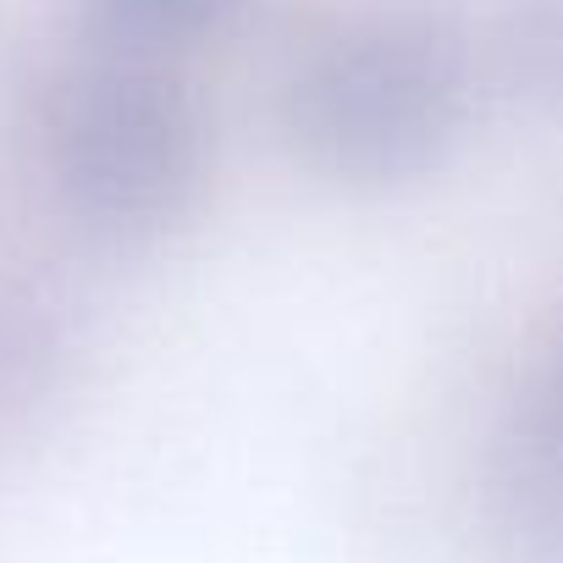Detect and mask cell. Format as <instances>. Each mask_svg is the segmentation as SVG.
<instances>
[{"label": "cell", "instance_id": "cell-1", "mask_svg": "<svg viewBox=\"0 0 563 563\" xmlns=\"http://www.w3.org/2000/svg\"><path fill=\"white\" fill-rule=\"evenodd\" d=\"M470 117L459 40L426 12H354L316 34L282 84L299 161L343 188H398L442 166Z\"/></svg>", "mask_w": 563, "mask_h": 563}, {"label": "cell", "instance_id": "cell-2", "mask_svg": "<svg viewBox=\"0 0 563 563\" xmlns=\"http://www.w3.org/2000/svg\"><path fill=\"white\" fill-rule=\"evenodd\" d=\"M40 161L56 205L100 243H155L194 216L210 172V133L194 95L150 51L73 62L40 106Z\"/></svg>", "mask_w": 563, "mask_h": 563}, {"label": "cell", "instance_id": "cell-3", "mask_svg": "<svg viewBox=\"0 0 563 563\" xmlns=\"http://www.w3.org/2000/svg\"><path fill=\"white\" fill-rule=\"evenodd\" d=\"M73 371V321L51 288L0 271V426L45 409Z\"/></svg>", "mask_w": 563, "mask_h": 563}, {"label": "cell", "instance_id": "cell-4", "mask_svg": "<svg viewBox=\"0 0 563 563\" xmlns=\"http://www.w3.org/2000/svg\"><path fill=\"white\" fill-rule=\"evenodd\" d=\"M497 62L514 95L563 111V0H508L497 23Z\"/></svg>", "mask_w": 563, "mask_h": 563}, {"label": "cell", "instance_id": "cell-5", "mask_svg": "<svg viewBox=\"0 0 563 563\" xmlns=\"http://www.w3.org/2000/svg\"><path fill=\"white\" fill-rule=\"evenodd\" d=\"M95 29L122 51H161L216 34L243 0H84Z\"/></svg>", "mask_w": 563, "mask_h": 563}, {"label": "cell", "instance_id": "cell-6", "mask_svg": "<svg viewBox=\"0 0 563 563\" xmlns=\"http://www.w3.org/2000/svg\"><path fill=\"white\" fill-rule=\"evenodd\" d=\"M547 376H552V382H558V387H563V343H558V354H552V360H547Z\"/></svg>", "mask_w": 563, "mask_h": 563}]
</instances>
